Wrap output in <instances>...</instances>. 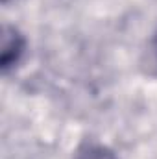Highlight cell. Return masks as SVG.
I'll list each match as a JSON object with an SVG mask.
<instances>
[{
	"label": "cell",
	"instance_id": "obj_1",
	"mask_svg": "<svg viewBox=\"0 0 157 159\" xmlns=\"http://www.w3.org/2000/svg\"><path fill=\"white\" fill-rule=\"evenodd\" d=\"M22 52H24V39H22V35L15 28L6 26L4 28V37H2V57H0L4 72H7L13 65L19 63Z\"/></svg>",
	"mask_w": 157,
	"mask_h": 159
},
{
	"label": "cell",
	"instance_id": "obj_2",
	"mask_svg": "<svg viewBox=\"0 0 157 159\" xmlns=\"http://www.w3.org/2000/svg\"><path fill=\"white\" fill-rule=\"evenodd\" d=\"M76 159H118V157L111 152V150H107V148H104V146H94V144H91V146H85V148L78 154Z\"/></svg>",
	"mask_w": 157,
	"mask_h": 159
},
{
	"label": "cell",
	"instance_id": "obj_3",
	"mask_svg": "<svg viewBox=\"0 0 157 159\" xmlns=\"http://www.w3.org/2000/svg\"><path fill=\"white\" fill-rule=\"evenodd\" d=\"M155 54H157V37H155Z\"/></svg>",
	"mask_w": 157,
	"mask_h": 159
}]
</instances>
